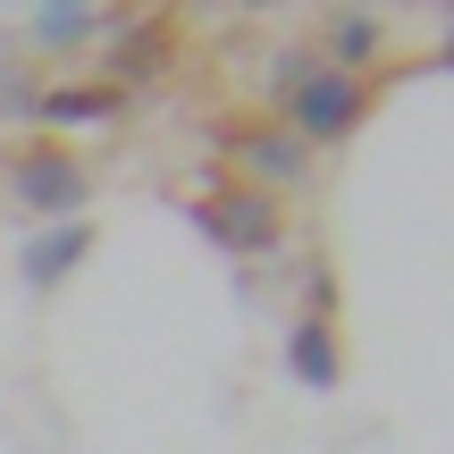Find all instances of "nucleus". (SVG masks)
<instances>
[{"instance_id": "1", "label": "nucleus", "mask_w": 454, "mask_h": 454, "mask_svg": "<svg viewBox=\"0 0 454 454\" xmlns=\"http://www.w3.org/2000/svg\"><path fill=\"white\" fill-rule=\"evenodd\" d=\"M270 101L294 144H345L371 118V76H337L311 43H286L270 59Z\"/></svg>"}, {"instance_id": "2", "label": "nucleus", "mask_w": 454, "mask_h": 454, "mask_svg": "<svg viewBox=\"0 0 454 454\" xmlns=\"http://www.w3.org/2000/svg\"><path fill=\"white\" fill-rule=\"evenodd\" d=\"M9 194L34 211V227L84 219V202H93V168H84L67 144H26V152H9Z\"/></svg>"}, {"instance_id": "3", "label": "nucleus", "mask_w": 454, "mask_h": 454, "mask_svg": "<svg viewBox=\"0 0 454 454\" xmlns=\"http://www.w3.org/2000/svg\"><path fill=\"white\" fill-rule=\"evenodd\" d=\"M194 227L236 261H261V253L286 244V211H278L270 194H253V185H211V194L194 202Z\"/></svg>"}, {"instance_id": "4", "label": "nucleus", "mask_w": 454, "mask_h": 454, "mask_svg": "<svg viewBox=\"0 0 454 454\" xmlns=\"http://www.w3.org/2000/svg\"><path fill=\"white\" fill-rule=\"evenodd\" d=\"M219 152H236V185H253V194H270V202L311 177V144H294L286 127H261V118L219 127Z\"/></svg>"}, {"instance_id": "5", "label": "nucleus", "mask_w": 454, "mask_h": 454, "mask_svg": "<svg viewBox=\"0 0 454 454\" xmlns=\"http://www.w3.org/2000/svg\"><path fill=\"white\" fill-rule=\"evenodd\" d=\"M168 59H177V26H168V17H127V26L101 34V84H118V93L160 76Z\"/></svg>"}, {"instance_id": "6", "label": "nucleus", "mask_w": 454, "mask_h": 454, "mask_svg": "<svg viewBox=\"0 0 454 454\" xmlns=\"http://www.w3.org/2000/svg\"><path fill=\"white\" fill-rule=\"evenodd\" d=\"M84 261H93V219H51V227H34V236L17 244V278H26L34 294L67 286Z\"/></svg>"}, {"instance_id": "7", "label": "nucleus", "mask_w": 454, "mask_h": 454, "mask_svg": "<svg viewBox=\"0 0 454 454\" xmlns=\"http://www.w3.org/2000/svg\"><path fill=\"white\" fill-rule=\"evenodd\" d=\"M127 110V93H118V84H43V93L26 101V118L34 127H110V118Z\"/></svg>"}, {"instance_id": "8", "label": "nucleus", "mask_w": 454, "mask_h": 454, "mask_svg": "<svg viewBox=\"0 0 454 454\" xmlns=\"http://www.w3.org/2000/svg\"><path fill=\"white\" fill-rule=\"evenodd\" d=\"M320 51L337 76H371V59L387 51V17H371V9H328V26H320Z\"/></svg>"}, {"instance_id": "9", "label": "nucleus", "mask_w": 454, "mask_h": 454, "mask_svg": "<svg viewBox=\"0 0 454 454\" xmlns=\"http://www.w3.org/2000/svg\"><path fill=\"white\" fill-rule=\"evenodd\" d=\"M110 26H118V9H93V0H43V9L26 17V43L34 51H84V43H101Z\"/></svg>"}, {"instance_id": "10", "label": "nucleus", "mask_w": 454, "mask_h": 454, "mask_svg": "<svg viewBox=\"0 0 454 454\" xmlns=\"http://www.w3.org/2000/svg\"><path fill=\"white\" fill-rule=\"evenodd\" d=\"M286 371H294V387H303V395H337V387H345L337 328H320V320H294V328H286Z\"/></svg>"}, {"instance_id": "11", "label": "nucleus", "mask_w": 454, "mask_h": 454, "mask_svg": "<svg viewBox=\"0 0 454 454\" xmlns=\"http://www.w3.org/2000/svg\"><path fill=\"white\" fill-rule=\"evenodd\" d=\"M303 320H320V328L337 320V270H328L320 253L303 261Z\"/></svg>"}, {"instance_id": "12", "label": "nucleus", "mask_w": 454, "mask_h": 454, "mask_svg": "<svg viewBox=\"0 0 454 454\" xmlns=\"http://www.w3.org/2000/svg\"><path fill=\"white\" fill-rule=\"evenodd\" d=\"M438 34H446V51H454V9H438Z\"/></svg>"}, {"instance_id": "13", "label": "nucleus", "mask_w": 454, "mask_h": 454, "mask_svg": "<svg viewBox=\"0 0 454 454\" xmlns=\"http://www.w3.org/2000/svg\"><path fill=\"white\" fill-rule=\"evenodd\" d=\"M438 67H454V51H438Z\"/></svg>"}]
</instances>
